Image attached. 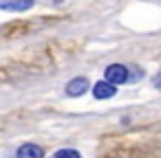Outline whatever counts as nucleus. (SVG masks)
Wrapping results in <instances>:
<instances>
[{
  "instance_id": "nucleus-1",
  "label": "nucleus",
  "mask_w": 161,
  "mask_h": 158,
  "mask_svg": "<svg viewBox=\"0 0 161 158\" xmlns=\"http://www.w3.org/2000/svg\"><path fill=\"white\" fill-rule=\"evenodd\" d=\"M104 81H108L113 86L128 84V66L126 64H108L104 70Z\"/></svg>"
},
{
  "instance_id": "nucleus-2",
  "label": "nucleus",
  "mask_w": 161,
  "mask_h": 158,
  "mask_svg": "<svg viewBox=\"0 0 161 158\" xmlns=\"http://www.w3.org/2000/svg\"><path fill=\"white\" fill-rule=\"evenodd\" d=\"M88 90H91V81H88L86 77H73V79L64 86V92H66V97H71V99L84 97Z\"/></svg>"
},
{
  "instance_id": "nucleus-3",
  "label": "nucleus",
  "mask_w": 161,
  "mask_h": 158,
  "mask_svg": "<svg viewBox=\"0 0 161 158\" xmlns=\"http://www.w3.org/2000/svg\"><path fill=\"white\" fill-rule=\"evenodd\" d=\"M91 92L97 101H106V99H113L117 94V86L102 79V81H95V86H91Z\"/></svg>"
},
{
  "instance_id": "nucleus-4",
  "label": "nucleus",
  "mask_w": 161,
  "mask_h": 158,
  "mask_svg": "<svg viewBox=\"0 0 161 158\" xmlns=\"http://www.w3.org/2000/svg\"><path fill=\"white\" fill-rule=\"evenodd\" d=\"M36 0H7L0 3V11H9V13H25L29 9H33Z\"/></svg>"
},
{
  "instance_id": "nucleus-5",
  "label": "nucleus",
  "mask_w": 161,
  "mask_h": 158,
  "mask_svg": "<svg viewBox=\"0 0 161 158\" xmlns=\"http://www.w3.org/2000/svg\"><path fill=\"white\" fill-rule=\"evenodd\" d=\"M16 158H44V149L36 143H25L18 147Z\"/></svg>"
},
{
  "instance_id": "nucleus-6",
  "label": "nucleus",
  "mask_w": 161,
  "mask_h": 158,
  "mask_svg": "<svg viewBox=\"0 0 161 158\" xmlns=\"http://www.w3.org/2000/svg\"><path fill=\"white\" fill-rule=\"evenodd\" d=\"M53 158H82V154L77 151V149H58L55 154H53Z\"/></svg>"
},
{
  "instance_id": "nucleus-7",
  "label": "nucleus",
  "mask_w": 161,
  "mask_h": 158,
  "mask_svg": "<svg viewBox=\"0 0 161 158\" xmlns=\"http://www.w3.org/2000/svg\"><path fill=\"white\" fill-rule=\"evenodd\" d=\"M141 77H143V73H141V68H139V66H130V68H128V81H130V84L139 81Z\"/></svg>"
},
{
  "instance_id": "nucleus-8",
  "label": "nucleus",
  "mask_w": 161,
  "mask_h": 158,
  "mask_svg": "<svg viewBox=\"0 0 161 158\" xmlns=\"http://www.w3.org/2000/svg\"><path fill=\"white\" fill-rule=\"evenodd\" d=\"M152 86H154L157 90H161V70L154 75V79H152Z\"/></svg>"
}]
</instances>
